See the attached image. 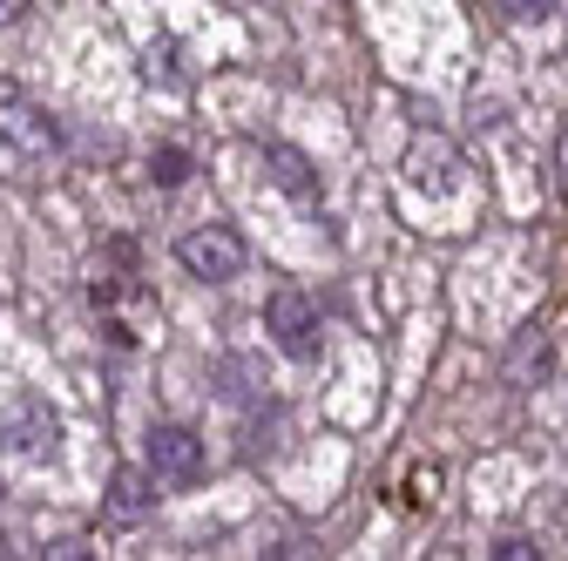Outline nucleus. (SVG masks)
Returning a JSON list of instances; mask_svg holds the SVG:
<instances>
[{
	"label": "nucleus",
	"instance_id": "5",
	"mask_svg": "<svg viewBox=\"0 0 568 561\" xmlns=\"http://www.w3.org/2000/svg\"><path fill=\"white\" fill-rule=\"evenodd\" d=\"M399 176H406L413 196H454L460 190V150L447 143V135H413Z\"/></svg>",
	"mask_w": 568,
	"mask_h": 561
},
{
	"label": "nucleus",
	"instance_id": "4",
	"mask_svg": "<svg viewBox=\"0 0 568 561\" xmlns=\"http://www.w3.org/2000/svg\"><path fill=\"white\" fill-rule=\"evenodd\" d=\"M0 440H8V453H21V460H54V447H61V412L41 392H21L8 406V419H0Z\"/></svg>",
	"mask_w": 568,
	"mask_h": 561
},
{
	"label": "nucleus",
	"instance_id": "1",
	"mask_svg": "<svg viewBox=\"0 0 568 561\" xmlns=\"http://www.w3.org/2000/svg\"><path fill=\"white\" fill-rule=\"evenodd\" d=\"M244 237L231 224H196L176 237V264L196 277V285H231V277H244Z\"/></svg>",
	"mask_w": 568,
	"mask_h": 561
},
{
	"label": "nucleus",
	"instance_id": "8",
	"mask_svg": "<svg viewBox=\"0 0 568 561\" xmlns=\"http://www.w3.org/2000/svg\"><path fill=\"white\" fill-rule=\"evenodd\" d=\"M264 170L277 190H292L298 203H318V176H312V156L292 150V143H264Z\"/></svg>",
	"mask_w": 568,
	"mask_h": 561
},
{
	"label": "nucleus",
	"instance_id": "3",
	"mask_svg": "<svg viewBox=\"0 0 568 561\" xmlns=\"http://www.w3.org/2000/svg\"><path fill=\"white\" fill-rule=\"evenodd\" d=\"M0 143H8L14 156L41 163L61 150V122L34 102V95H14V89H0Z\"/></svg>",
	"mask_w": 568,
	"mask_h": 561
},
{
	"label": "nucleus",
	"instance_id": "6",
	"mask_svg": "<svg viewBox=\"0 0 568 561\" xmlns=\"http://www.w3.org/2000/svg\"><path fill=\"white\" fill-rule=\"evenodd\" d=\"M142 460H150L156 480L190 487V480L203 473V440H196V427H176V419H163V427L142 434Z\"/></svg>",
	"mask_w": 568,
	"mask_h": 561
},
{
	"label": "nucleus",
	"instance_id": "2",
	"mask_svg": "<svg viewBox=\"0 0 568 561\" xmlns=\"http://www.w3.org/2000/svg\"><path fill=\"white\" fill-rule=\"evenodd\" d=\"M264 332H271V345L292 366H312L318 359V312H312V298L298 285H277L264 298Z\"/></svg>",
	"mask_w": 568,
	"mask_h": 561
},
{
	"label": "nucleus",
	"instance_id": "7",
	"mask_svg": "<svg viewBox=\"0 0 568 561\" xmlns=\"http://www.w3.org/2000/svg\"><path fill=\"white\" fill-rule=\"evenodd\" d=\"M109 514H115V521H142V514H156V473H150V460H142V467H115V473H109Z\"/></svg>",
	"mask_w": 568,
	"mask_h": 561
},
{
	"label": "nucleus",
	"instance_id": "10",
	"mask_svg": "<svg viewBox=\"0 0 568 561\" xmlns=\"http://www.w3.org/2000/svg\"><path fill=\"white\" fill-rule=\"evenodd\" d=\"M501 8H508L515 21H548V14L561 8V0H501Z\"/></svg>",
	"mask_w": 568,
	"mask_h": 561
},
{
	"label": "nucleus",
	"instance_id": "11",
	"mask_svg": "<svg viewBox=\"0 0 568 561\" xmlns=\"http://www.w3.org/2000/svg\"><path fill=\"white\" fill-rule=\"evenodd\" d=\"M28 8H34V0H0V28H14V21H28Z\"/></svg>",
	"mask_w": 568,
	"mask_h": 561
},
{
	"label": "nucleus",
	"instance_id": "9",
	"mask_svg": "<svg viewBox=\"0 0 568 561\" xmlns=\"http://www.w3.org/2000/svg\"><path fill=\"white\" fill-rule=\"evenodd\" d=\"M150 176H156L163 190H176V183L190 176V150H156V156H150Z\"/></svg>",
	"mask_w": 568,
	"mask_h": 561
}]
</instances>
